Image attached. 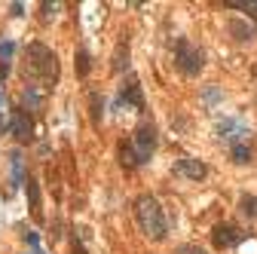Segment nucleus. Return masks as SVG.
I'll use <instances>...</instances> for the list:
<instances>
[{
	"mask_svg": "<svg viewBox=\"0 0 257 254\" xmlns=\"http://www.w3.org/2000/svg\"><path fill=\"white\" fill-rule=\"evenodd\" d=\"M9 132H13L19 141H31V117L25 107L13 110V117H9Z\"/></svg>",
	"mask_w": 257,
	"mask_h": 254,
	"instance_id": "nucleus-7",
	"label": "nucleus"
},
{
	"mask_svg": "<svg viewBox=\"0 0 257 254\" xmlns=\"http://www.w3.org/2000/svg\"><path fill=\"white\" fill-rule=\"evenodd\" d=\"M89 101H92V120L98 123V110H101V98H98V92H92Z\"/></svg>",
	"mask_w": 257,
	"mask_h": 254,
	"instance_id": "nucleus-21",
	"label": "nucleus"
},
{
	"mask_svg": "<svg viewBox=\"0 0 257 254\" xmlns=\"http://www.w3.org/2000/svg\"><path fill=\"white\" fill-rule=\"evenodd\" d=\"M9 74V62H0V77H6Z\"/></svg>",
	"mask_w": 257,
	"mask_h": 254,
	"instance_id": "nucleus-24",
	"label": "nucleus"
},
{
	"mask_svg": "<svg viewBox=\"0 0 257 254\" xmlns=\"http://www.w3.org/2000/svg\"><path fill=\"white\" fill-rule=\"evenodd\" d=\"M9 171H13V187L25 184V156H21V150L9 153Z\"/></svg>",
	"mask_w": 257,
	"mask_h": 254,
	"instance_id": "nucleus-11",
	"label": "nucleus"
},
{
	"mask_svg": "<svg viewBox=\"0 0 257 254\" xmlns=\"http://www.w3.org/2000/svg\"><path fill=\"white\" fill-rule=\"evenodd\" d=\"M0 101H3V95H0Z\"/></svg>",
	"mask_w": 257,
	"mask_h": 254,
	"instance_id": "nucleus-26",
	"label": "nucleus"
},
{
	"mask_svg": "<svg viewBox=\"0 0 257 254\" xmlns=\"http://www.w3.org/2000/svg\"><path fill=\"white\" fill-rule=\"evenodd\" d=\"M16 52V43L13 40H0V62H9Z\"/></svg>",
	"mask_w": 257,
	"mask_h": 254,
	"instance_id": "nucleus-19",
	"label": "nucleus"
},
{
	"mask_svg": "<svg viewBox=\"0 0 257 254\" xmlns=\"http://www.w3.org/2000/svg\"><path fill=\"white\" fill-rule=\"evenodd\" d=\"M230 6H233V9H248V13L257 19V3H254V0H233Z\"/></svg>",
	"mask_w": 257,
	"mask_h": 254,
	"instance_id": "nucleus-20",
	"label": "nucleus"
},
{
	"mask_svg": "<svg viewBox=\"0 0 257 254\" xmlns=\"http://www.w3.org/2000/svg\"><path fill=\"white\" fill-rule=\"evenodd\" d=\"M135 221L141 227V233L153 242H162L169 236V221H166V214H162V205L156 202V196H150V193H141L135 199Z\"/></svg>",
	"mask_w": 257,
	"mask_h": 254,
	"instance_id": "nucleus-1",
	"label": "nucleus"
},
{
	"mask_svg": "<svg viewBox=\"0 0 257 254\" xmlns=\"http://www.w3.org/2000/svg\"><path fill=\"white\" fill-rule=\"evenodd\" d=\"M77 74H80V77L89 74V52H86V49L77 52Z\"/></svg>",
	"mask_w": 257,
	"mask_h": 254,
	"instance_id": "nucleus-18",
	"label": "nucleus"
},
{
	"mask_svg": "<svg viewBox=\"0 0 257 254\" xmlns=\"http://www.w3.org/2000/svg\"><path fill=\"white\" fill-rule=\"evenodd\" d=\"M28 199H31V214H34V221H43V205H40V187H37V181L28 178Z\"/></svg>",
	"mask_w": 257,
	"mask_h": 254,
	"instance_id": "nucleus-12",
	"label": "nucleus"
},
{
	"mask_svg": "<svg viewBox=\"0 0 257 254\" xmlns=\"http://www.w3.org/2000/svg\"><path fill=\"white\" fill-rule=\"evenodd\" d=\"M120 163H123L126 169L141 166V159H138V153H135V147H132V144H120Z\"/></svg>",
	"mask_w": 257,
	"mask_h": 254,
	"instance_id": "nucleus-15",
	"label": "nucleus"
},
{
	"mask_svg": "<svg viewBox=\"0 0 257 254\" xmlns=\"http://www.w3.org/2000/svg\"><path fill=\"white\" fill-rule=\"evenodd\" d=\"M132 147H135V153H138V159L141 163H147L150 159V153H153V147H156V129L150 123H141L135 129V135H132Z\"/></svg>",
	"mask_w": 257,
	"mask_h": 254,
	"instance_id": "nucleus-4",
	"label": "nucleus"
},
{
	"mask_svg": "<svg viewBox=\"0 0 257 254\" xmlns=\"http://www.w3.org/2000/svg\"><path fill=\"white\" fill-rule=\"evenodd\" d=\"M239 212L245 217H251V221H257V196H242V199H239Z\"/></svg>",
	"mask_w": 257,
	"mask_h": 254,
	"instance_id": "nucleus-17",
	"label": "nucleus"
},
{
	"mask_svg": "<svg viewBox=\"0 0 257 254\" xmlns=\"http://www.w3.org/2000/svg\"><path fill=\"white\" fill-rule=\"evenodd\" d=\"M123 101L135 105L138 110H144V95H141V83H138V80H128L123 86Z\"/></svg>",
	"mask_w": 257,
	"mask_h": 254,
	"instance_id": "nucleus-10",
	"label": "nucleus"
},
{
	"mask_svg": "<svg viewBox=\"0 0 257 254\" xmlns=\"http://www.w3.org/2000/svg\"><path fill=\"white\" fill-rule=\"evenodd\" d=\"M74 254H86V251H83V245H80V242H74Z\"/></svg>",
	"mask_w": 257,
	"mask_h": 254,
	"instance_id": "nucleus-25",
	"label": "nucleus"
},
{
	"mask_svg": "<svg viewBox=\"0 0 257 254\" xmlns=\"http://www.w3.org/2000/svg\"><path fill=\"white\" fill-rule=\"evenodd\" d=\"M174 254H205V251H202L199 245H181L178 251H174Z\"/></svg>",
	"mask_w": 257,
	"mask_h": 254,
	"instance_id": "nucleus-22",
	"label": "nucleus"
},
{
	"mask_svg": "<svg viewBox=\"0 0 257 254\" xmlns=\"http://www.w3.org/2000/svg\"><path fill=\"white\" fill-rule=\"evenodd\" d=\"M126 67H128V43L120 40V43H116V52H113V71L123 74Z\"/></svg>",
	"mask_w": 257,
	"mask_h": 254,
	"instance_id": "nucleus-14",
	"label": "nucleus"
},
{
	"mask_svg": "<svg viewBox=\"0 0 257 254\" xmlns=\"http://www.w3.org/2000/svg\"><path fill=\"white\" fill-rule=\"evenodd\" d=\"M40 9H43V21H49V19L55 16V9H58V6H52V3H43Z\"/></svg>",
	"mask_w": 257,
	"mask_h": 254,
	"instance_id": "nucleus-23",
	"label": "nucleus"
},
{
	"mask_svg": "<svg viewBox=\"0 0 257 254\" xmlns=\"http://www.w3.org/2000/svg\"><path fill=\"white\" fill-rule=\"evenodd\" d=\"M230 34L236 40H251L254 34H257V28L248 25V21H242V19H230Z\"/></svg>",
	"mask_w": 257,
	"mask_h": 254,
	"instance_id": "nucleus-13",
	"label": "nucleus"
},
{
	"mask_svg": "<svg viewBox=\"0 0 257 254\" xmlns=\"http://www.w3.org/2000/svg\"><path fill=\"white\" fill-rule=\"evenodd\" d=\"M230 156H233V163H239V166H245V163H251V147L248 144H233V150H230Z\"/></svg>",
	"mask_w": 257,
	"mask_h": 254,
	"instance_id": "nucleus-16",
	"label": "nucleus"
},
{
	"mask_svg": "<svg viewBox=\"0 0 257 254\" xmlns=\"http://www.w3.org/2000/svg\"><path fill=\"white\" fill-rule=\"evenodd\" d=\"M245 239V233L236 227V224H217L214 227V233H212V242H214V248H236L239 242Z\"/></svg>",
	"mask_w": 257,
	"mask_h": 254,
	"instance_id": "nucleus-5",
	"label": "nucleus"
},
{
	"mask_svg": "<svg viewBox=\"0 0 257 254\" xmlns=\"http://www.w3.org/2000/svg\"><path fill=\"white\" fill-rule=\"evenodd\" d=\"M174 64L184 77H196L205 67V52L199 49L196 43H190L187 37L178 40V49H174Z\"/></svg>",
	"mask_w": 257,
	"mask_h": 254,
	"instance_id": "nucleus-3",
	"label": "nucleus"
},
{
	"mask_svg": "<svg viewBox=\"0 0 257 254\" xmlns=\"http://www.w3.org/2000/svg\"><path fill=\"white\" fill-rule=\"evenodd\" d=\"M217 132H220V138H230V141L242 144V135H245V123H242V120H224V123L217 126Z\"/></svg>",
	"mask_w": 257,
	"mask_h": 254,
	"instance_id": "nucleus-9",
	"label": "nucleus"
},
{
	"mask_svg": "<svg viewBox=\"0 0 257 254\" xmlns=\"http://www.w3.org/2000/svg\"><path fill=\"white\" fill-rule=\"evenodd\" d=\"M174 175L178 178H187V181H202L208 175V169L202 159H193V156H181L178 163H174Z\"/></svg>",
	"mask_w": 257,
	"mask_h": 254,
	"instance_id": "nucleus-6",
	"label": "nucleus"
},
{
	"mask_svg": "<svg viewBox=\"0 0 257 254\" xmlns=\"http://www.w3.org/2000/svg\"><path fill=\"white\" fill-rule=\"evenodd\" d=\"M21 105H25V110H34V113L46 110V92L40 86H25V92H21Z\"/></svg>",
	"mask_w": 257,
	"mask_h": 254,
	"instance_id": "nucleus-8",
	"label": "nucleus"
},
{
	"mask_svg": "<svg viewBox=\"0 0 257 254\" xmlns=\"http://www.w3.org/2000/svg\"><path fill=\"white\" fill-rule=\"evenodd\" d=\"M28 71L40 77L43 83H58V55L43 43L28 46Z\"/></svg>",
	"mask_w": 257,
	"mask_h": 254,
	"instance_id": "nucleus-2",
	"label": "nucleus"
}]
</instances>
